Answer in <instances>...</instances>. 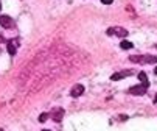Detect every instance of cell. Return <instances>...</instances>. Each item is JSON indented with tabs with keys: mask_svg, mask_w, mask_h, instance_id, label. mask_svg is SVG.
I'll return each mask as SVG.
<instances>
[{
	"mask_svg": "<svg viewBox=\"0 0 157 131\" xmlns=\"http://www.w3.org/2000/svg\"><path fill=\"white\" fill-rule=\"evenodd\" d=\"M129 61L137 62V64H155L157 56H152V55H134V56H129Z\"/></svg>",
	"mask_w": 157,
	"mask_h": 131,
	"instance_id": "1",
	"label": "cell"
},
{
	"mask_svg": "<svg viewBox=\"0 0 157 131\" xmlns=\"http://www.w3.org/2000/svg\"><path fill=\"white\" fill-rule=\"evenodd\" d=\"M128 33H129V31H128L126 28H123V27H112V28L107 30V34H109V36L115 34V36H118V38H126Z\"/></svg>",
	"mask_w": 157,
	"mask_h": 131,
	"instance_id": "2",
	"label": "cell"
},
{
	"mask_svg": "<svg viewBox=\"0 0 157 131\" xmlns=\"http://www.w3.org/2000/svg\"><path fill=\"white\" fill-rule=\"evenodd\" d=\"M84 94V86L82 84H75L73 87H72V89H70V95L73 97V98H78V97H81Z\"/></svg>",
	"mask_w": 157,
	"mask_h": 131,
	"instance_id": "3",
	"label": "cell"
},
{
	"mask_svg": "<svg viewBox=\"0 0 157 131\" xmlns=\"http://www.w3.org/2000/svg\"><path fill=\"white\" fill-rule=\"evenodd\" d=\"M146 89H148V87H146V86H143V84L132 86L131 89H129V94H131V95H143V94L146 92Z\"/></svg>",
	"mask_w": 157,
	"mask_h": 131,
	"instance_id": "4",
	"label": "cell"
},
{
	"mask_svg": "<svg viewBox=\"0 0 157 131\" xmlns=\"http://www.w3.org/2000/svg\"><path fill=\"white\" fill-rule=\"evenodd\" d=\"M64 114H65V111H64L62 108H53V111H52V117H53V120L58 122V123L64 119Z\"/></svg>",
	"mask_w": 157,
	"mask_h": 131,
	"instance_id": "5",
	"label": "cell"
},
{
	"mask_svg": "<svg viewBox=\"0 0 157 131\" xmlns=\"http://www.w3.org/2000/svg\"><path fill=\"white\" fill-rule=\"evenodd\" d=\"M0 25L3 28H13L14 27V20L10 16H0Z\"/></svg>",
	"mask_w": 157,
	"mask_h": 131,
	"instance_id": "6",
	"label": "cell"
},
{
	"mask_svg": "<svg viewBox=\"0 0 157 131\" xmlns=\"http://www.w3.org/2000/svg\"><path fill=\"white\" fill-rule=\"evenodd\" d=\"M132 75V70H121V72H117V73H114L110 77V80L112 81H120V80H123V78H126V77H131Z\"/></svg>",
	"mask_w": 157,
	"mask_h": 131,
	"instance_id": "7",
	"label": "cell"
},
{
	"mask_svg": "<svg viewBox=\"0 0 157 131\" xmlns=\"http://www.w3.org/2000/svg\"><path fill=\"white\" fill-rule=\"evenodd\" d=\"M17 44H14V42H8L6 44V50H8V53L13 56V55H16V52H17Z\"/></svg>",
	"mask_w": 157,
	"mask_h": 131,
	"instance_id": "8",
	"label": "cell"
},
{
	"mask_svg": "<svg viewBox=\"0 0 157 131\" xmlns=\"http://www.w3.org/2000/svg\"><path fill=\"white\" fill-rule=\"evenodd\" d=\"M139 80L142 81V84H143V86L149 87V83H148V77H146V73H145V72H140V73H139Z\"/></svg>",
	"mask_w": 157,
	"mask_h": 131,
	"instance_id": "9",
	"label": "cell"
},
{
	"mask_svg": "<svg viewBox=\"0 0 157 131\" xmlns=\"http://www.w3.org/2000/svg\"><path fill=\"white\" fill-rule=\"evenodd\" d=\"M120 47H121L123 50H129V49H132V47H134V44H132V42H129V41H121Z\"/></svg>",
	"mask_w": 157,
	"mask_h": 131,
	"instance_id": "10",
	"label": "cell"
},
{
	"mask_svg": "<svg viewBox=\"0 0 157 131\" xmlns=\"http://www.w3.org/2000/svg\"><path fill=\"white\" fill-rule=\"evenodd\" d=\"M47 119H48V114H47V113H42V114L39 116V119H37V120H39L40 123H42V122H45Z\"/></svg>",
	"mask_w": 157,
	"mask_h": 131,
	"instance_id": "11",
	"label": "cell"
},
{
	"mask_svg": "<svg viewBox=\"0 0 157 131\" xmlns=\"http://www.w3.org/2000/svg\"><path fill=\"white\" fill-rule=\"evenodd\" d=\"M101 3H104V5H110V3H112V0H101Z\"/></svg>",
	"mask_w": 157,
	"mask_h": 131,
	"instance_id": "12",
	"label": "cell"
},
{
	"mask_svg": "<svg viewBox=\"0 0 157 131\" xmlns=\"http://www.w3.org/2000/svg\"><path fill=\"white\" fill-rule=\"evenodd\" d=\"M118 119H120V120H123V122H124V120H126V119H128V117H126V116H120V117H118Z\"/></svg>",
	"mask_w": 157,
	"mask_h": 131,
	"instance_id": "13",
	"label": "cell"
},
{
	"mask_svg": "<svg viewBox=\"0 0 157 131\" xmlns=\"http://www.w3.org/2000/svg\"><path fill=\"white\" fill-rule=\"evenodd\" d=\"M154 103H157V95H155V97H154Z\"/></svg>",
	"mask_w": 157,
	"mask_h": 131,
	"instance_id": "14",
	"label": "cell"
},
{
	"mask_svg": "<svg viewBox=\"0 0 157 131\" xmlns=\"http://www.w3.org/2000/svg\"><path fill=\"white\" fill-rule=\"evenodd\" d=\"M154 73H155V75H157V67H155V69H154Z\"/></svg>",
	"mask_w": 157,
	"mask_h": 131,
	"instance_id": "15",
	"label": "cell"
},
{
	"mask_svg": "<svg viewBox=\"0 0 157 131\" xmlns=\"http://www.w3.org/2000/svg\"><path fill=\"white\" fill-rule=\"evenodd\" d=\"M42 131H50V129H42Z\"/></svg>",
	"mask_w": 157,
	"mask_h": 131,
	"instance_id": "16",
	"label": "cell"
},
{
	"mask_svg": "<svg viewBox=\"0 0 157 131\" xmlns=\"http://www.w3.org/2000/svg\"><path fill=\"white\" fill-rule=\"evenodd\" d=\"M0 10H2V5H0Z\"/></svg>",
	"mask_w": 157,
	"mask_h": 131,
	"instance_id": "17",
	"label": "cell"
},
{
	"mask_svg": "<svg viewBox=\"0 0 157 131\" xmlns=\"http://www.w3.org/2000/svg\"><path fill=\"white\" fill-rule=\"evenodd\" d=\"M0 131H3V129H2V128H0Z\"/></svg>",
	"mask_w": 157,
	"mask_h": 131,
	"instance_id": "18",
	"label": "cell"
}]
</instances>
